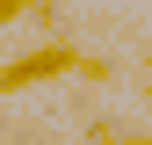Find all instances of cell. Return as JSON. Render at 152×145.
<instances>
[{
  "label": "cell",
  "instance_id": "obj_6",
  "mask_svg": "<svg viewBox=\"0 0 152 145\" xmlns=\"http://www.w3.org/2000/svg\"><path fill=\"white\" fill-rule=\"evenodd\" d=\"M123 145H152V131H123Z\"/></svg>",
  "mask_w": 152,
  "mask_h": 145
},
{
  "label": "cell",
  "instance_id": "obj_5",
  "mask_svg": "<svg viewBox=\"0 0 152 145\" xmlns=\"http://www.w3.org/2000/svg\"><path fill=\"white\" fill-rule=\"evenodd\" d=\"M145 102H152V44H145Z\"/></svg>",
  "mask_w": 152,
  "mask_h": 145
},
{
  "label": "cell",
  "instance_id": "obj_3",
  "mask_svg": "<svg viewBox=\"0 0 152 145\" xmlns=\"http://www.w3.org/2000/svg\"><path fill=\"white\" fill-rule=\"evenodd\" d=\"M87 145H123V123H109V116H94V123H87Z\"/></svg>",
  "mask_w": 152,
  "mask_h": 145
},
{
  "label": "cell",
  "instance_id": "obj_7",
  "mask_svg": "<svg viewBox=\"0 0 152 145\" xmlns=\"http://www.w3.org/2000/svg\"><path fill=\"white\" fill-rule=\"evenodd\" d=\"M0 138H7V116H0Z\"/></svg>",
  "mask_w": 152,
  "mask_h": 145
},
{
  "label": "cell",
  "instance_id": "obj_4",
  "mask_svg": "<svg viewBox=\"0 0 152 145\" xmlns=\"http://www.w3.org/2000/svg\"><path fill=\"white\" fill-rule=\"evenodd\" d=\"M22 15H29V0H0V29H7V22H22Z\"/></svg>",
  "mask_w": 152,
  "mask_h": 145
},
{
  "label": "cell",
  "instance_id": "obj_1",
  "mask_svg": "<svg viewBox=\"0 0 152 145\" xmlns=\"http://www.w3.org/2000/svg\"><path fill=\"white\" fill-rule=\"evenodd\" d=\"M72 65H80V44L51 36V44H36V51H22V58L0 65V94H29V87H44V80H65Z\"/></svg>",
  "mask_w": 152,
  "mask_h": 145
},
{
  "label": "cell",
  "instance_id": "obj_2",
  "mask_svg": "<svg viewBox=\"0 0 152 145\" xmlns=\"http://www.w3.org/2000/svg\"><path fill=\"white\" fill-rule=\"evenodd\" d=\"M72 72H80L87 87H116V58H109V51H80V65H72Z\"/></svg>",
  "mask_w": 152,
  "mask_h": 145
}]
</instances>
